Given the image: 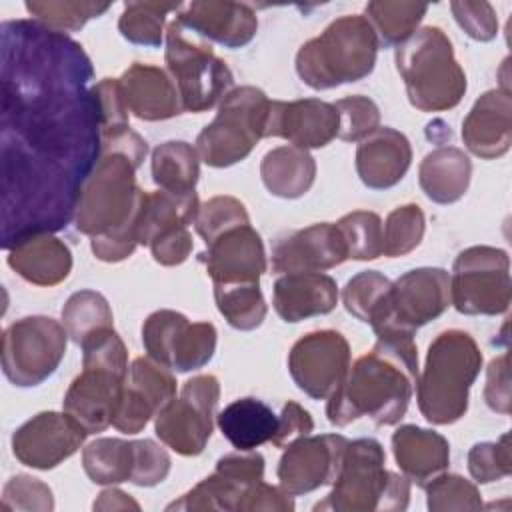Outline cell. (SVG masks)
<instances>
[{"label": "cell", "mask_w": 512, "mask_h": 512, "mask_svg": "<svg viewBox=\"0 0 512 512\" xmlns=\"http://www.w3.org/2000/svg\"><path fill=\"white\" fill-rule=\"evenodd\" d=\"M66 328L50 316H26L2 334V372L20 388L38 386L66 354Z\"/></svg>", "instance_id": "7c38bea8"}, {"label": "cell", "mask_w": 512, "mask_h": 512, "mask_svg": "<svg viewBox=\"0 0 512 512\" xmlns=\"http://www.w3.org/2000/svg\"><path fill=\"white\" fill-rule=\"evenodd\" d=\"M450 10L458 26L478 42H490L498 34V18L490 2H452Z\"/></svg>", "instance_id": "f907efd6"}, {"label": "cell", "mask_w": 512, "mask_h": 512, "mask_svg": "<svg viewBox=\"0 0 512 512\" xmlns=\"http://www.w3.org/2000/svg\"><path fill=\"white\" fill-rule=\"evenodd\" d=\"M426 220L418 204L394 208L382 226V254L398 258L412 252L424 236Z\"/></svg>", "instance_id": "7bdbcfd3"}, {"label": "cell", "mask_w": 512, "mask_h": 512, "mask_svg": "<svg viewBox=\"0 0 512 512\" xmlns=\"http://www.w3.org/2000/svg\"><path fill=\"white\" fill-rule=\"evenodd\" d=\"M118 82L128 112L140 120H168L184 112L174 80L158 66L134 62Z\"/></svg>", "instance_id": "d4e9b609"}, {"label": "cell", "mask_w": 512, "mask_h": 512, "mask_svg": "<svg viewBox=\"0 0 512 512\" xmlns=\"http://www.w3.org/2000/svg\"><path fill=\"white\" fill-rule=\"evenodd\" d=\"M482 368V352L464 330H444L428 346L416 378L420 414L430 424H454L468 410V392Z\"/></svg>", "instance_id": "5b68a950"}, {"label": "cell", "mask_w": 512, "mask_h": 512, "mask_svg": "<svg viewBox=\"0 0 512 512\" xmlns=\"http://www.w3.org/2000/svg\"><path fill=\"white\" fill-rule=\"evenodd\" d=\"M88 432L66 412H40L12 434V452L24 466L52 470L80 450Z\"/></svg>", "instance_id": "d6986e66"}, {"label": "cell", "mask_w": 512, "mask_h": 512, "mask_svg": "<svg viewBox=\"0 0 512 512\" xmlns=\"http://www.w3.org/2000/svg\"><path fill=\"white\" fill-rule=\"evenodd\" d=\"M270 98L256 86L232 88L220 102L216 118L196 138V152L212 168L244 160L264 138Z\"/></svg>", "instance_id": "9c48e42d"}, {"label": "cell", "mask_w": 512, "mask_h": 512, "mask_svg": "<svg viewBox=\"0 0 512 512\" xmlns=\"http://www.w3.org/2000/svg\"><path fill=\"white\" fill-rule=\"evenodd\" d=\"M378 48L376 32L366 16H340L320 36L300 46L296 74L312 90L358 82L374 70Z\"/></svg>", "instance_id": "8992f818"}, {"label": "cell", "mask_w": 512, "mask_h": 512, "mask_svg": "<svg viewBox=\"0 0 512 512\" xmlns=\"http://www.w3.org/2000/svg\"><path fill=\"white\" fill-rule=\"evenodd\" d=\"M450 304V274L444 268H414L392 282L384 320L374 334L400 330L414 334L416 328L444 314Z\"/></svg>", "instance_id": "9a60e30c"}, {"label": "cell", "mask_w": 512, "mask_h": 512, "mask_svg": "<svg viewBox=\"0 0 512 512\" xmlns=\"http://www.w3.org/2000/svg\"><path fill=\"white\" fill-rule=\"evenodd\" d=\"M348 258L374 260L382 254V220L376 212L354 210L336 222Z\"/></svg>", "instance_id": "b9f144b4"}, {"label": "cell", "mask_w": 512, "mask_h": 512, "mask_svg": "<svg viewBox=\"0 0 512 512\" xmlns=\"http://www.w3.org/2000/svg\"><path fill=\"white\" fill-rule=\"evenodd\" d=\"M464 146L484 160L504 156L512 144V98L494 88L484 92L462 122Z\"/></svg>", "instance_id": "cb8c5ba5"}, {"label": "cell", "mask_w": 512, "mask_h": 512, "mask_svg": "<svg viewBox=\"0 0 512 512\" xmlns=\"http://www.w3.org/2000/svg\"><path fill=\"white\" fill-rule=\"evenodd\" d=\"M412 148L408 138L394 128H376L358 142L356 172L364 186L386 190L396 186L408 172Z\"/></svg>", "instance_id": "484cf974"}, {"label": "cell", "mask_w": 512, "mask_h": 512, "mask_svg": "<svg viewBox=\"0 0 512 512\" xmlns=\"http://www.w3.org/2000/svg\"><path fill=\"white\" fill-rule=\"evenodd\" d=\"M112 310L108 300L94 290L74 292L62 308V326L74 344H82L86 336L100 328L112 326Z\"/></svg>", "instance_id": "ab89813d"}, {"label": "cell", "mask_w": 512, "mask_h": 512, "mask_svg": "<svg viewBox=\"0 0 512 512\" xmlns=\"http://www.w3.org/2000/svg\"><path fill=\"white\" fill-rule=\"evenodd\" d=\"M250 224L244 204L234 196H214L200 204L194 228L204 238L206 244L216 240L220 234Z\"/></svg>", "instance_id": "ee69618b"}, {"label": "cell", "mask_w": 512, "mask_h": 512, "mask_svg": "<svg viewBox=\"0 0 512 512\" xmlns=\"http://www.w3.org/2000/svg\"><path fill=\"white\" fill-rule=\"evenodd\" d=\"M270 258L274 274L322 272L348 260V252L336 224L318 222L280 234L272 242Z\"/></svg>", "instance_id": "ffe728a7"}, {"label": "cell", "mask_w": 512, "mask_h": 512, "mask_svg": "<svg viewBox=\"0 0 512 512\" xmlns=\"http://www.w3.org/2000/svg\"><path fill=\"white\" fill-rule=\"evenodd\" d=\"M512 300L510 258L502 248L470 246L462 250L450 274V304L468 316H496Z\"/></svg>", "instance_id": "8fae6325"}, {"label": "cell", "mask_w": 512, "mask_h": 512, "mask_svg": "<svg viewBox=\"0 0 512 512\" xmlns=\"http://www.w3.org/2000/svg\"><path fill=\"white\" fill-rule=\"evenodd\" d=\"M152 256L162 266H176L182 264L192 252V236L188 226H176L160 236H156L150 244Z\"/></svg>", "instance_id": "db71d44e"}, {"label": "cell", "mask_w": 512, "mask_h": 512, "mask_svg": "<svg viewBox=\"0 0 512 512\" xmlns=\"http://www.w3.org/2000/svg\"><path fill=\"white\" fill-rule=\"evenodd\" d=\"M200 176L196 148L182 140H168L152 152V178L160 190L174 194L194 192Z\"/></svg>", "instance_id": "836d02e7"}, {"label": "cell", "mask_w": 512, "mask_h": 512, "mask_svg": "<svg viewBox=\"0 0 512 512\" xmlns=\"http://www.w3.org/2000/svg\"><path fill=\"white\" fill-rule=\"evenodd\" d=\"M350 368L348 340L336 330H314L294 342L288 370L294 384L314 400H328Z\"/></svg>", "instance_id": "2e32d148"}, {"label": "cell", "mask_w": 512, "mask_h": 512, "mask_svg": "<svg viewBox=\"0 0 512 512\" xmlns=\"http://www.w3.org/2000/svg\"><path fill=\"white\" fill-rule=\"evenodd\" d=\"M94 510H140V504L118 488H106L98 494Z\"/></svg>", "instance_id": "6f0895ef"}, {"label": "cell", "mask_w": 512, "mask_h": 512, "mask_svg": "<svg viewBox=\"0 0 512 512\" xmlns=\"http://www.w3.org/2000/svg\"><path fill=\"white\" fill-rule=\"evenodd\" d=\"M220 398L218 378L198 374L184 382L180 396L172 398L154 422L156 436L182 456H198L204 452L212 428L214 412Z\"/></svg>", "instance_id": "4fadbf2b"}, {"label": "cell", "mask_w": 512, "mask_h": 512, "mask_svg": "<svg viewBox=\"0 0 512 512\" xmlns=\"http://www.w3.org/2000/svg\"><path fill=\"white\" fill-rule=\"evenodd\" d=\"M428 12V4L420 2H368L366 20L372 24L378 44L384 48L406 42Z\"/></svg>", "instance_id": "d590c367"}, {"label": "cell", "mask_w": 512, "mask_h": 512, "mask_svg": "<svg viewBox=\"0 0 512 512\" xmlns=\"http://www.w3.org/2000/svg\"><path fill=\"white\" fill-rule=\"evenodd\" d=\"M134 446V466L130 482L136 486H156L166 480L170 472V456L168 452L156 444L154 440H132Z\"/></svg>", "instance_id": "681fc988"}, {"label": "cell", "mask_w": 512, "mask_h": 512, "mask_svg": "<svg viewBox=\"0 0 512 512\" xmlns=\"http://www.w3.org/2000/svg\"><path fill=\"white\" fill-rule=\"evenodd\" d=\"M338 112V138L344 142H360L380 128V110L368 96H346L334 102Z\"/></svg>", "instance_id": "bcb514c9"}, {"label": "cell", "mask_w": 512, "mask_h": 512, "mask_svg": "<svg viewBox=\"0 0 512 512\" xmlns=\"http://www.w3.org/2000/svg\"><path fill=\"white\" fill-rule=\"evenodd\" d=\"M200 202L196 192L174 194L166 190L146 192L138 216V244L148 246L162 232L194 224Z\"/></svg>", "instance_id": "d6a6232c"}, {"label": "cell", "mask_w": 512, "mask_h": 512, "mask_svg": "<svg viewBox=\"0 0 512 512\" xmlns=\"http://www.w3.org/2000/svg\"><path fill=\"white\" fill-rule=\"evenodd\" d=\"M200 260L214 284L260 282L268 266L262 238L250 224L232 228L206 244Z\"/></svg>", "instance_id": "7402d4cb"}, {"label": "cell", "mask_w": 512, "mask_h": 512, "mask_svg": "<svg viewBox=\"0 0 512 512\" xmlns=\"http://www.w3.org/2000/svg\"><path fill=\"white\" fill-rule=\"evenodd\" d=\"M82 466L94 484L130 482L134 466L132 440L96 438L82 450Z\"/></svg>", "instance_id": "e575fe53"}, {"label": "cell", "mask_w": 512, "mask_h": 512, "mask_svg": "<svg viewBox=\"0 0 512 512\" xmlns=\"http://www.w3.org/2000/svg\"><path fill=\"white\" fill-rule=\"evenodd\" d=\"M484 400L490 410L498 414H510V354L494 358L486 368V388Z\"/></svg>", "instance_id": "f5cc1de1"}, {"label": "cell", "mask_w": 512, "mask_h": 512, "mask_svg": "<svg viewBox=\"0 0 512 512\" xmlns=\"http://www.w3.org/2000/svg\"><path fill=\"white\" fill-rule=\"evenodd\" d=\"M472 162L456 146H440L424 156L418 168L422 192L436 204L460 200L470 184Z\"/></svg>", "instance_id": "f546056e"}, {"label": "cell", "mask_w": 512, "mask_h": 512, "mask_svg": "<svg viewBox=\"0 0 512 512\" xmlns=\"http://www.w3.org/2000/svg\"><path fill=\"white\" fill-rule=\"evenodd\" d=\"M218 312L236 330H254L266 318V302L258 282L214 284Z\"/></svg>", "instance_id": "74e56055"}, {"label": "cell", "mask_w": 512, "mask_h": 512, "mask_svg": "<svg viewBox=\"0 0 512 512\" xmlns=\"http://www.w3.org/2000/svg\"><path fill=\"white\" fill-rule=\"evenodd\" d=\"M468 470L470 476L480 482H496L512 472V452H510V434H502L496 442L474 444L468 452Z\"/></svg>", "instance_id": "7dc6e473"}, {"label": "cell", "mask_w": 512, "mask_h": 512, "mask_svg": "<svg viewBox=\"0 0 512 512\" xmlns=\"http://www.w3.org/2000/svg\"><path fill=\"white\" fill-rule=\"evenodd\" d=\"M272 304L284 322H300L332 312L338 304V286L322 272L282 274L274 282Z\"/></svg>", "instance_id": "4316f807"}, {"label": "cell", "mask_w": 512, "mask_h": 512, "mask_svg": "<svg viewBox=\"0 0 512 512\" xmlns=\"http://www.w3.org/2000/svg\"><path fill=\"white\" fill-rule=\"evenodd\" d=\"M142 344L156 362L190 372L214 356L216 328L210 322H190L176 310H156L142 324Z\"/></svg>", "instance_id": "5bb4252c"}, {"label": "cell", "mask_w": 512, "mask_h": 512, "mask_svg": "<svg viewBox=\"0 0 512 512\" xmlns=\"http://www.w3.org/2000/svg\"><path fill=\"white\" fill-rule=\"evenodd\" d=\"M392 450L404 476L422 488L442 474L450 462L448 440L434 430L414 424L400 426L392 434Z\"/></svg>", "instance_id": "83f0119b"}, {"label": "cell", "mask_w": 512, "mask_h": 512, "mask_svg": "<svg viewBox=\"0 0 512 512\" xmlns=\"http://www.w3.org/2000/svg\"><path fill=\"white\" fill-rule=\"evenodd\" d=\"M346 446L348 440L342 434H306L292 440L278 462L280 488L290 496H300L334 484Z\"/></svg>", "instance_id": "e0dca14e"}, {"label": "cell", "mask_w": 512, "mask_h": 512, "mask_svg": "<svg viewBox=\"0 0 512 512\" xmlns=\"http://www.w3.org/2000/svg\"><path fill=\"white\" fill-rule=\"evenodd\" d=\"M424 488L428 496V510L432 512L482 508V498L476 484L458 474H438Z\"/></svg>", "instance_id": "f6af8a7d"}, {"label": "cell", "mask_w": 512, "mask_h": 512, "mask_svg": "<svg viewBox=\"0 0 512 512\" xmlns=\"http://www.w3.org/2000/svg\"><path fill=\"white\" fill-rule=\"evenodd\" d=\"M92 90H94V96H96L98 108H100L102 136L130 128L128 108L124 104L118 78H102L96 86H92Z\"/></svg>", "instance_id": "816d5d0a"}, {"label": "cell", "mask_w": 512, "mask_h": 512, "mask_svg": "<svg viewBox=\"0 0 512 512\" xmlns=\"http://www.w3.org/2000/svg\"><path fill=\"white\" fill-rule=\"evenodd\" d=\"M264 480V458L254 452H232L216 462V470L166 510H240L246 490Z\"/></svg>", "instance_id": "ac0fdd59"}, {"label": "cell", "mask_w": 512, "mask_h": 512, "mask_svg": "<svg viewBox=\"0 0 512 512\" xmlns=\"http://www.w3.org/2000/svg\"><path fill=\"white\" fill-rule=\"evenodd\" d=\"M148 144L132 128L102 138V154L86 178L74 226L86 236L132 232L138 238V216L144 190L136 184V170L146 158Z\"/></svg>", "instance_id": "3957f363"}, {"label": "cell", "mask_w": 512, "mask_h": 512, "mask_svg": "<svg viewBox=\"0 0 512 512\" xmlns=\"http://www.w3.org/2000/svg\"><path fill=\"white\" fill-rule=\"evenodd\" d=\"M240 510H272V512H292L294 510V500L288 492L282 488L270 486L264 480L252 484L240 504Z\"/></svg>", "instance_id": "9f6ffc18"}, {"label": "cell", "mask_w": 512, "mask_h": 512, "mask_svg": "<svg viewBox=\"0 0 512 512\" xmlns=\"http://www.w3.org/2000/svg\"><path fill=\"white\" fill-rule=\"evenodd\" d=\"M8 266L26 282L36 286H56L72 270L70 248L52 234H34L8 250Z\"/></svg>", "instance_id": "f1b7e54d"}, {"label": "cell", "mask_w": 512, "mask_h": 512, "mask_svg": "<svg viewBox=\"0 0 512 512\" xmlns=\"http://www.w3.org/2000/svg\"><path fill=\"white\" fill-rule=\"evenodd\" d=\"M314 430V420L308 410H304L298 402H286L282 412L278 414V426L272 436V444L276 448L288 446L292 440L306 436Z\"/></svg>", "instance_id": "11a10c76"}, {"label": "cell", "mask_w": 512, "mask_h": 512, "mask_svg": "<svg viewBox=\"0 0 512 512\" xmlns=\"http://www.w3.org/2000/svg\"><path fill=\"white\" fill-rule=\"evenodd\" d=\"M164 58L184 112L210 110L232 90L234 76L226 62L200 36L190 38L176 18L166 28Z\"/></svg>", "instance_id": "30bf717a"}, {"label": "cell", "mask_w": 512, "mask_h": 512, "mask_svg": "<svg viewBox=\"0 0 512 512\" xmlns=\"http://www.w3.org/2000/svg\"><path fill=\"white\" fill-rule=\"evenodd\" d=\"M80 348L82 372L64 394V412L96 434L112 426L128 378V350L112 326L86 336Z\"/></svg>", "instance_id": "277c9868"}, {"label": "cell", "mask_w": 512, "mask_h": 512, "mask_svg": "<svg viewBox=\"0 0 512 512\" xmlns=\"http://www.w3.org/2000/svg\"><path fill=\"white\" fill-rule=\"evenodd\" d=\"M180 8L182 4L178 2H128L118 20V30L132 44L158 48L162 44L166 16Z\"/></svg>", "instance_id": "f35d334b"}, {"label": "cell", "mask_w": 512, "mask_h": 512, "mask_svg": "<svg viewBox=\"0 0 512 512\" xmlns=\"http://www.w3.org/2000/svg\"><path fill=\"white\" fill-rule=\"evenodd\" d=\"M338 122L334 104L318 98L270 100L264 138H284L304 150L322 148L338 138Z\"/></svg>", "instance_id": "44dd1931"}, {"label": "cell", "mask_w": 512, "mask_h": 512, "mask_svg": "<svg viewBox=\"0 0 512 512\" xmlns=\"http://www.w3.org/2000/svg\"><path fill=\"white\" fill-rule=\"evenodd\" d=\"M2 508L26 510V512H50L54 510V496L50 486L44 484L42 480L28 474H16L4 484Z\"/></svg>", "instance_id": "c3c4849f"}, {"label": "cell", "mask_w": 512, "mask_h": 512, "mask_svg": "<svg viewBox=\"0 0 512 512\" xmlns=\"http://www.w3.org/2000/svg\"><path fill=\"white\" fill-rule=\"evenodd\" d=\"M386 454L378 440H348L340 472L330 494L314 510L334 512H396L406 510L410 482L406 476L386 470Z\"/></svg>", "instance_id": "ba28073f"}, {"label": "cell", "mask_w": 512, "mask_h": 512, "mask_svg": "<svg viewBox=\"0 0 512 512\" xmlns=\"http://www.w3.org/2000/svg\"><path fill=\"white\" fill-rule=\"evenodd\" d=\"M26 10L34 16V20L42 22L44 26L56 30V32H76L80 30L88 20L102 16L110 2H68V0H32L24 4Z\"/></svg>", "instance_id": "60d3db41"}, {"label": "cell", "mask_w": 512, "mask_h": 512, "mask_svg": "<svg viewBox=\"0 0 512 512\" xmlns=\"http://www.w3.org/2000/svg\"><path fill=\"white\" fill-rule=\"evenodd\" d=\"M374 348L360 356L326 404L328 422L348 426L368 416L376 426L398 424L410 404L418 378L414 334L386 330L376 334Z\"/></svg>", "instance_id": "7a4b0ae2"}, {"label": "cell", "mask_w": 512, "mask_h": 512, "mask_svg": "<svg viewBox=\"0 0 512 512\" xmlns=\"http://www.w3.org/2000/svg\"><path fill=\"white\" fill-rule=\"evenodd\" d=\"M390 290L392 282L384 274L376 270H364L346 282L342 290V302L352 316L376 328L386 316Z\"/></svg>", "instance_id": "8d00e7d4"}, {"label": "cell", "mask_w": 512, "mask_h": 512, "mask_svg": "<svg viewBox=\"0 0 512 512\" xmlns=\"http://www.w3.org/2000/svg\"><path fill=\"white\" fill-rule=\"evenodd\" d=\"M396 68L410 104L420 112L450 110L466 92V74L438 26H424L396 46Z\"/></svg>", "instance_id": "52a82bcc"}, {"label": "cell", "mask_w": 512, "mask_h": 512, "mask_svg": "<svg viewBox=\"0 0 512 512\" xmlns=\"http://www.w3.org/2000/svg\"><path fill=\"white\" fill-rule=\"evenodd\" d=\"M216 420L222 436L242 452L270 442L278 426V416L272 408L252 396L230 402Z\"/></svg>", "instance_id": "4dcf8cb0"}, {"label": "cell", "mask_w": 512, "mask_h": 512, "mask_svg": "<svg viewBox=\"0 0 512 512\" xmlns=\"http://www.w3.org/2000/svg\"><path fill=\"white\" fill-rule=\"evenodd\" d=\"M260 176L266 190L278 198L304 196L316 178V162L308 150L298 146H278L264 154Z\"/></svg>", "instance_id": "1f68e13d"}, {"label": "cell", "mask_w": 512, "mask_h": 512, "mask_svg": "<svg viewBox=\"0 0 512 512\" xmlns=\"http://www.w3.org/2000/svg\"><path fill=\"white\" fill-rule=\"evenodd\" d=\"M2 248L74 220L102 154L92 64L38 20L2 22Z\"/></svg>", "instance_id": "6da1fadb"}, {"label": "cell", "mask_w": 512, "mask_h": 512, "mask_svg": "<svg viewBox=\"0 0 512 512\" xmlns=\"http://www.w3.org/2000/svg\"><path fill=\"white\" fill-rule=\"evenodd\" d=\"M176 20L192 34L226 48L246 46L258 30L256 12L242 2L196 0L182 4Z\"/></svg>", "instance_id": "603a6c76"}]
</instances>
